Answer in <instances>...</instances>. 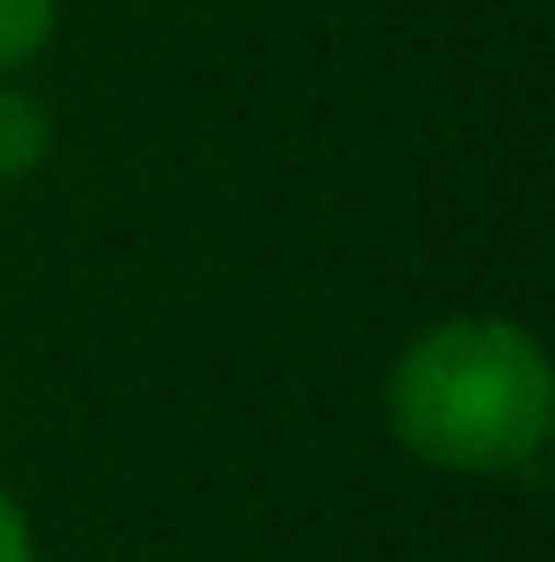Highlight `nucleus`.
Masks as SVG:
<instances>
[{"label":"nucleus","instance_id":"nucleus-4","mask_svg":"<svg viewBox=\"0 0 555 562\" xmlns=\"http://www.w3.org/2000/svg\"><path fill=\"white\" fill-rule=\"evenodd\" d=\"M0 562H39V530L7 484H0Z\"/></svg>","mask_w":555,"mask_h":562},{"label":"nucleus","instance_id":"nucleus-3","mask_svg":"<svg viewBox=\"0 0 555 562\" xmlns=\"http://www.w3.org/2000/svg\"><path fill=\"white\" fill-rule=\"evenodd\" d=\"M53 33H59V0H0V79L39 66Z\"/></svg>","mask_w":555,"mask_h":562},{"label":"nucleus","instance_id":"nucleus-2","mask_svg":"<svg viewBox=\"0 0 555 562\" xmlns=\"http://www.w3.org/2000/svg\"><path fill=\"white\" fill-rule=\"evenodd\" d=\"M59 150V119L26 79H0V190L33 183Z\"/></svg>","mask_w":555,"mask_h":562},{"label":"nucleus","instance_id":"nucleus-1","mask_svg":"<svg viewBox=\"0 0 555 562\" xmlns=\"http://www.w3.org/2000/svg\"><path fill=\"white\" fill-rule=\"evenodd\" d=\"M380 419L438 477H530L555 438V360L530 321L503 307H451L386 360Z\"/></svg>","mask_w":555,"mask_h":562}]
</instances>
